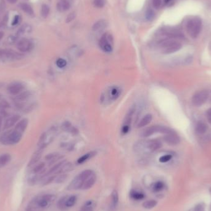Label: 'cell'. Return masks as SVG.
<instances>
[{"instance_id":"obj_1","label":"cell","mask_w":211,"mask_h":211,"mask_svg":"<svg viewBox=\"0 0 211 211\" xmlns=\"http://www.w3.org/2000/svg\"><path fill=\"white\" fill-rule=\"evenodd\" d=\"M55 198L56 196L52 194H45L36 196L29 202L26 211H43L51 205Z\"/></svg>"},{"instance_id":"obj_2","label":"cell","mask_w":211,"mask_h":211,"mask_svg":"<svg viewBox=\"0 0 211 211\" xmlns=\"http://www.w3.org/2000/svg\"><path fill=\"white\" fill-rule=\"evenodd\" d=\"M162 146L160 141L157 140H142L135 143L133 150L139 154H148L154 152Z\"/></svg>"},{"instance_id":"obj_3","label":"cell","mask_w":211,"mask_h":211,"mask_svg":"<svg viewBox=\"0 0 211 211\" xmlns=\"http://www.w3.org/2000/svg\"><path fill=\"white\" fill-rule=\"evenodd\" d=\"M159 45L161 50V52L165 55L174 53L179 51L182 47V45L180 42L172 39L164 40L160 42Z\"/></svg>"},{"instance_id":"obj_4","label":"cell","mask_w":211,"mask_h":211,"mask_svg":"<svg viewBox=\"0 0 211 211\" xmlns=\"http://www.w3.org/2000/svg\"><path fill=\"white\" fill-rule=\"evenodd\" d=\"M22 135L16 130L7 131L0 136V143L4 145L16 144L21 140Z\"/></svg>"},{"instance_id":"obj_5","label":"cell","mask_w":211,"mask_h":211,"mask_svg":"<svg viewBox=\"0 0 211 211\" xmlns=\"http://www.w3.org/2000/svg\"><path fill=\"white\" fill-rule=\"evenodd\" d=\"M186 29L188 34L193 39L197 38L202 29V21L197 18H193L189 19L186 24Z\"/></svg>"},{"instance_id":"obj_6","label":"cell","mask_w":211,"mask_h":211,"mask_svg":"<svg viewBox=\"0 0 211 211\" xmlns=\"http://www.w3.org/2000/svg\"><path fill=\"white\" fill-rule=\"evenodd\" d=\"M93 172H94L93 170L90 169L83 170L72 180L69 185L67 189L69 190L82 189L83 185L87 178H88Z\"/></svg>"},{"instance_id":"obj_7","label":"cell","mask_w":211,"mask_h":211,"mask_svg":"<svg viewBox=\"0 0 211 211\" xmlns=\"http://www.w3.org/2000/svg\"><path fill=\"white\" fill-rule=\"evenodd\" d=\"M122 90L118 86H112L109 87L101 95V101L105 104H109L116 101L120 96Z\"/></svg>"},{"instance_id":"obj_8","label":"cell","mask_w":211,"mask_h":211,"mask_svg":"<svg viewBox=\"0 0 211 211\" xmlns=\"http://www.w3.org/2000/svg\"><path fill=\"white\" fill-rule=\"evenodd\" d=\"M24 55L10 49H0V62L8 63L21 59Z\"/></svg>"},{"instance_id":"obj_9","label":"cell","mask_w":211,"mask_h":211,"mask_svg":"<svg viewBox=\"0 0 211 211\" xmlns=\"http://www.w3.org/2000/svg\"><path fill=\"white\" fill-rule=\"evenodd\" d=\"M173 132L170 128L162 126V125H153L149 127L146 128V129L143 130V131L141 133V136L142 137H148L156 133H161L164 134H168L170 133Z\"/></svg>"},{"instance_id":"obj_10","label":"cell","mask_w":211,"mask_h":211,"mask_svg":"<svg viewBox=\"0 0 211 211\" xmlns=\"http://www.w3.org/2000/svg\"><path fill=\"white\" fill-rule=\"evenodd\" d=\"M56 132L57 130L56 128H52L48 132L43 133L39 139L38 143L39 148L45 149L48 144H50L53 141L56 136Z\"/></svg>"},{"instance_id":"obj_11","label":"cell","mask_w":211,"mask_h":211,"mask_svg":"<svg viewBox=\"0 0 211 211\" xmlns=\"http://www.w3.org/2000/svg\"><path fill=\"white\" fill-rule=\"evenodd\" d=\"M113 38L108 33L104 34L101 38L99 45L100 48L106 53H111L113 50Z\"/></svg>"},{"instance_id":"obj_12","label":"cell","mask_w":211,"mask_h":211,"mask_svg":"<svg viewBox=\"0 0 211 211\" xmlns=\"http://www.w3.org/2000/svg\"><path fill=\"white\" fill-rule=\"evenodd\" d=\"M135 112V107L133 106L128 110V111L127 112L124 119V122H123V124L122 127V133L124 135L127 134L129 132Z\"/></svg>"},{"instance_id":"obj_13","label":"cell","mask_w":211,"mask_h":211,"mask_svg":"<svg viewBox=\"0 0 211 211\" xmlns=\"http://www.w3.org/2000/svg\"><path fill=\"white\" fill-rule=\"evenodd\" d=\"M209 92L206 90H202L196 93L191 99L192 104L195 106H201L204 104L209 98Z\"/></svg>"},{"instance_id":"obj_14","label":"cell","mask_w":211,"mask_h":211,"mask_svg":"<svg viewBox=\"0 0 211 211\" xmlns=\"http://www.w3.org/2000/svg\"><path fill=\"white\" fill-rule=\"evenodd\" d=\"M34 47L33 42L27 39H21L17 43V48L18 49L24 53L29 52L33 50Z\"/></svg>"},{"instance_id":"obj_15","label":"cell","mask_w":211,"mask_h":211,"mask_svg":"<svg viewBox=\"0 0 211 211\" xmlns=\"http://www.w3.org/2000/svg\"><path fill=\"white\" fill-rule=\"evenodd\" d=\"M24 85L21 82H13L8 85V91L12 95H18L24 89Z\"/></svg>"},{"instance_id":"obj_16","label":"cell","mask_w":211,"mask_h":211,"mask_svg":"<svg viewBox=\"0 0 211 211\" xmlns=\"http://www.w3.org/2000/svg\"><path fill=\"white\" fill-rule=\"evenodd\" d=\"M164 140L167 144L170 145H177L180 141V138L174 132L165 134L164 137Z\"/></svg>"},{"instance_id":"obj_17","label":"cell","mask_w":211,"mask_h":211,"mask_svg":"<svg viewBox=\"0 0 211 211\" xmlns=\"http://www.w3.org/2000/svg\"><path fill=\"white\" fill-rule=\"evenodd\" d=\"M61 128L63 131L68 132L72 135H77L79 134V130L74 126H73L69 122L66 121L61 125Z\"/></svg>"},{"instance_id":"obj_18","label":"cell","mask_w":211,"mask_h":211,"mask_svg":"<svg viewBox=\"0 0 211 211\" xmlns=\"http://www.w3.org/2000/svg\"><path fill=\"white\" fill-rule=\"evenodd\" d=\"M21 116L19 115L16 114L11 116L8 119L6 120L4 124V129H8L13 127L18 121L20 120Z\"/></svg>"},{"instance_id":"obj_19","label":"cell","mask_w":211,"mask_h":211,"mask_svg":"<svg viewBox=\"0 0 211 211\" xmlns=\"http://www.w3.org/2000/svg\"><path fill=\"white\" fill-rule=\"evenodd\" d=\"M96 181V175L95 173V172H93L88 178H87V180H85V181L84 182L83 185L82 189L86 190V189H88L91 188L95 184Z\"/></svg>"},{"instance_id":"obj_20","label":"cell","mask_w":211,"mask_h":211,"mask_svg":"<svg viewBox=\"0 0 211 211\" xmlns=\"http://www.w3.org/2000/svg\"><path fill=\"white\" fill-rule=\"evenodd\" d=\"M44 149H43V148H39V149L37 151H35V152L33 154L32 157H31V159L29 161V164H28L29 167H31V166L35 165L36 163H37L40 160Z\"/></svg>"},{"instance_id":"obj_21","label":"cell","mask_w":211,"mask_h":211,"mask_svg":"<svg viewBox=\"0 0 211 211\" xmlns=\"http://www.w3.org/2000/svg\"><path fill=\"white\" fill-rule=\"evenodd\" d=\"M28 124H29V120L27 119H22L19 122L17 123L14 130L23 134L24 132L26 131V128H27Z\"/></svg>"},{"instance_id":"obj_22","label":"cell","mask_w":211,"mask_h":211,"mask_svg":"<svg viewBox=\"0 0 211 211\" xmlns=\"http://www.w3.org/2000/svg\"><path fill=\"white\" fill-rule=\"evenodd\" d=\"M71 7L69 0H59L57 3V10L59 12H65Z\"/></svg>"},{"instance_id":"obj_23","label":"cell","mask_w":211,"mask_h":211,"mask_svg":"<svg viewBox=\"0 0 211 211\" xmlns=\"http://www.w3.org/2000/svg\"><path fill=\"white\" fill-rule=\"evenodd\" d=\"M62 158H63V156L58 152H52V153L48 154V155L45 156V159L49 162L50 165L55 163L56 162L58 161Z\"/></svg>"},{"instance_id":"obj_24","label":"cell","mask_w":211,"mask_h":211,"mask_svg":"<svg viewBox=\"0 0 211 211\" xmlns=\"http://www.w3.org/2000/svg\"><path fill=\"white\" fill-rule=\"evenodd\" d=\"M31 92L30 91H25L24 92H21L19 95H18L14 99L18 102H22L27 100L30 98L31 96Z\"/></svg>"},{"instance_id":"obj_25","label":"cell","mask_w":211,"mask_h":211,"mask_svg":"<svg viewBox=\"0 0 211 211\" xmlns=\"http://www.w3.org/2000/svg\"><path fill=\"white\" fill-rule=\"evenodd\" d=\"M152 116L151 114H146L145 116H144L141 120L140 121V122L138 124V128H142L145 127L146 125H148L152 120Z\"/></svg>"},{"instance_id":"obj_26","label":"cell","mask_w":211,"mask_h":211,"mask_svg":"<svg viewBox=\"0 0 211 211\" xmlns=\"http://www.w3.org/2000/svg\"><path fill=\"white\" fill-rule=\"evenodd\" d=\"M77 197L75 195L67 196L66 199V207L67 209L73 207L77 202Z\"/></svg>"},{"instance_id":"obj_27","label":"cell","mask_w":211,"mask_h":211,"mask_svg":"<svg viewBox=\"0 0 211 211\" xmlns=\"http://www.w3.org/2000/svg\"><path fill=\"white\" fill-rule=\"evenodd\" d=\"M130 196L131 198L133 199L134 200L139 201V200H141L144 199L145 197V195L142 192H140L135 189H132L130 192Z\"/></svg>"},{"instance_id":"obj_28","label":"cell","mask_w":211,"mask_h":211,"mask_svg":"<svg viewBox=\"0 0 211 211\" xmlns=\"http://www.w3.org/2000/svg\"><path fill=\"white\" fill-rule=\"evenodd\" d=\"M95 202L92 200L87 201L80 208V211H94Z\"/></svg>"},{"instance_id":"obj_29","label":"cell","mask_w":211,"mask_h":211,"mask_svg":"<svg viewBox=\"0 0 211 211\" xmlns=\"http://www.w3.org/2000/svg\"><path fill=\"white\" fill-rule=\"evenodd\" d=\"M96 154V152H95V151H91L90 152L87 153V154H84L83 156H82V157H80V158H79V159L77 160V164H82L84 163L85 162L87 161L90 158L95 156Z\"/></svg>"},{"instance_id":"obj_30","label":"cell","mask_w":211,"mask_h":211,"mask_svg":"<svg viewBox=\"0 0 211 211\" xmlns=\"http://www.w3.org/2000/svg\"><path fill=\"white\" fill-rule=\"evenodd\" d=\"M207 130V127L204 122H199L196 124L195 130H196V133H197L198 135H202L205 133Z\"/></svg>"},{"instance_id":"obj_31","label":"cell","mask_w":211,"mask_h":211,"mask_svg":"<svg viewBox=\"0 0 211 211\" xmlns=\"http://www.w3.org/2000/svg\"><path fill=\"white\" fill-rule=\"evenodd\" d=\"M111 208L114 209L116 208L119 203V194L116 190H114L111 194Z\"/></svg>"},{"instance_id":"obj_32","label":"cell","mask_w":211,"mask_h":211,"mask_svg":"<svg viewBox=\"0 0 211 211\" xmlns=\"http://www.w3.org/2000/svg\"><path fill=\"white\" fill-rule=\"evenodd\" d=\"M106 22L104 20L101 19L95 22L93 26L92 29L94 31H99L101 30H103L106 27Z\"/></svg>"},{"instance_id":"obj_33","label":"cell","mask_w":211,"mask_h":211,"mask_svg":"<svg viewBox=\"0 0 211 211\" xmlns=\"http://www.w3.org/2000/svg\"><path fill=\"white\" fill-rule=\"evenodd\" d=\"M20 8L21 10L24 11L26 13H27L29 16H34V12L32 9V8L27 3H21L20 5Z\"/></svg>"},{"instance_id":"obj_34","label":"cell","mask_w":211,"mask_h":211,"mask_svg":"<svg viewBox=\"0 0 211 211\" xmlns=\"http://www.w3.org/2000/svg\"><path fill=\"white\" fill-rule=\"evenodd\" d=\"M11 155L9 154H4L0 156V167L6 165L11 160Z\"/></svg>"},{"instance_id":"obj_35","label":"cell","mask_w":211,"mask_h":211,"mask_svg":"<svg viewBox=\"0 0 211 211\" xmlns=\"http://www.w3.org/2000/svg\"><path fill=\"white\" fill-rule=\"evenodd\" d=\"M157 204V202L156 200L151 199V200H148V201L144 202L143 204V206L145 209H152L154 207H156Z\"/></svg>"},{"instance_id":"obj_36","label":"cell","mask_w":211,"mask_h":211,"mask_svg":"<svg viewBox=\"0 0 211 211\" xmlns=\"http://www.w3.org/2000/svg\"><path fill=\"white\" fill-rule=\"evenodd\" d=\"M66 197L67 196H63L61 198L59 199V200L58 201L57 203V205L59 209H60L61 210H67V208L66 207Z\"/></svg>"},{"instance_id":"obj_37","label":"cell","mask_w":211,"mask_h":211,"mask_svg":"<svg viewBox=\"0 0 211 211\" xmlns=\"http://www.w3.org/2000/svg\"><path fill=\"white\" fill-rule=\"evenodd\" d=\"M31 30V27L30 26H28V25H25L24 26H22L18 32L17 33V36L16 37H21L22 35H23L26 32H29Z\"/></svg>"},{"instance_id":"obj_38","label":"cell","mask_w":211,"mask_h":211,"mask_svg":"<svg viewBox=\"0 0 211 211\" xmlns=\"http://www.w3.org/2000/svg\"><path fill=\"white\" fill-rule=\"evenodd\" d=\"M152 190L154 192H159L164 188V183L162 181H158L154 183L152 185Z\"/></svg>"},{"instance_id":"obj_39","label":"cell","mask_w":211,"mask_h":211,"mask_svg":"<svg viewBox=\"0 0 211 211\" xmlns=\"http://www.w3.org/2000/svg\"><path fill=\"white\" fill-rule=\"evenodd\" d=\"M45 164L43 162L40 163L39 164L37 165L32 170V172L34 173H42L45 169Z\"/></svg>"},{"instance_id":"obj_40","label":"cell","mask_w":211,"mask_h":211,"mask_svg":"<svg viewBox=\"0 0 211 211\" xmlns=\"http://www.w3.org/2000/svg\"><path fill=\"white\" fill-rule=\"evenodd\" d=\"M50 13V8L47 5H43L41 10V14L43 18H47Z\"/></svg>"},{"instance_id":"obj_41","label":"cell","mask_w":211,"mask_h":211,"mask_svg":"<svg viewBox=\"0 0 211 211\" xmlns=\"http://www.w3.org/2000/svg\"><path fill=\"white\" fill-rule=\"evenodd\" d=\"M155 16V13L154 12V11L151 9H148L145 14V17L146 19L148 21H152Z\"/></svg>"},{"instance_id":"obj_42","label":"cell","mask_w":211,"mask_h":211,"mask_svg":"<svg viewBox=\"0 0 211 211\" xmlns=\"http://www.w3.org/2000/svg\"><path fill=\"white\" fill-rule=\"evenodd\" d=\"M67 178V175L65 173H61L59 176L55 178V181L56 183H63L64 181H65Z\"/></svg>"},{"instance_id":"obj_43","label":"cell","mask_w":211,"mask_h":211,"mask_svg":"<svg viewBox=\"0 0 211 211\" xmlns=\"http://www.w3.org/2000/svg\"><path fill=\"white\" fill-rule=\"evenodd\" d=\"M57 66L59 68H63L64 67L66 66L67 65V62L65 59H63V58H59L56 63Z\"/></svg>"},{"instance_id":"obj_44","label":"cell","mask_w":211,"mask_h":211,"mask_svg":"<svg viewBox=\"0 0 211 211\" xmlns=\"http://www.w3.org/2000/svg\"><path fill=\"white\" fill-rule=\"evenodd\" d=\"M106 0H94V5L98 8H101L104 6Z\"/></svg>"},{"instance_id":"obj_45","label":"cell","mask_w":211,"mask_h":211,"mask_svg":"<svg viewBox=\"0 0 211 211\" xmlns=\"http://www.w3.org/2000/svg\"><path fill=\"white\" fill-rule=\"evenodd\" d=\"M10 107V104L6 100H3L0 102V109H1V111H4L5 109H7Z\"/></svg>"},{"instance_id":"obj_46","label":"cell","mask_w":211,"mask_h":211,"mask_svg":"<svg viewBox=\"0 0 211 211\" xmlns=\"http://www.w3.org/2000/svg\"><path fill=\"white\" fill-rule=\"evenodd\" d=\"M76 17V13L75 12H72L70 14H69V15L67 16L66 18V23H69L71 22H72V21L74 20V19Z\"/></svg>"},{"instance_id":"obj_47","label":"cell","mask_w":211,"mask_h":211,"mask_svg":"<svg viewBox=\"0 0 211 211\" xmlns=\"http://www.w3.org/2000/svg\"><path fill=\"white\" fill-rule=\"evenodd\" d=\"M171 159H172V156L170 154H167V155H164V156H161L159 158V161L162 163H165V162L169 161Z\"/></svg>"},{"instance_id":"obj_48","label":"cell","mask_w":211,"mask_h":211,"mask_svg":"<svg viewBox=\"0 0 211 211\" xmlns=\"http://www.w3.org/2000/svg\"><path fill=\"white\" fill-rule=\"evenodd\" d=\"M56 177L55 176H50L48 177L47 178H46L45 179V180L43 182V185H47L50 184V183H51L52 181H53L55 180Z\"/></svg>"},{"instance_id":"obj_49","label":"cell","mask_w":211,"mask_h":211,"mask_svg":"<svg viewBox=\"0 0 211 211\" xmlns=\"http://www.w3.org/2000/svg\"><path fill=\"white\" fill-rule=\"evenodd\" d=\"M152 5L156 9H159L162 5V1L161 0H152Z\"/></svg>"},{"instance_id":"obj_50","label":"cell","mask_w":211,"mask_h":211,"mask_svg":"<svg viewBox=\"0 0 211 211\" xmlns=\"http://www.w3.org/2000/svg\"><path fill=\"white\" fill-rule=\"evenodd\" d=\"M20 19H21V18H20L19 16H18V15L14 17V20H13V22H12V26H17L19 24Z\"/></svg>"},{"instance_id":"obj_51","label":"cell","mask_w":211,"mask_h":211,"mask_svg":"<svg viewBox=\"0 0 211 211\" xmlns=\"http://www.w3.org/2000/svg\"><path fill=\"white\" fill-rule=\"evenodd\" d=\"M204 205L202 204H199L197 205L194 209V211H204Z\"/></svg>"},{"instance_id":"obj_52","label":"cell","mask_w":211,"mask_h":211,"mask_svg":"<svg viewBox=\"0 0 211 211\" xmlns=\"http://www.w3.org/2000/svg\"><path fill=\"white\" fill-rule=\"evenodd\" d=\"M3 116H4V111H1V112H0V131H1L2 124H3Z\"/></svg>"},{"instance_id":"obj_53","label":"cell","mask_w":211,"mask_h":211,"mask_svg":"<svg viewBox=\"0 0 211 211\" xmlns=\"http://www.w3.org/2000/svg\"><path fill=\"white\" fill-rule=\"evenodd\" d=\"M16 39H17V37H12V36H11V37H10L8 38V42L9 44H13V43H14L16 42Z\"/></svg>"},{"instance_id":"obj_54","label":"cell","mask_w":211,"mask_h":211,"mask_svg":"<svg viewBox=\"0 0 211 211\" xmlns=\"http://www.w3.org/2000/svg\"><path fill=\"white\" fill-rule=\"evenodd\" d=\"M207 118L210 124H211V108L209 109L207 112Z\"/></svg>"},{"instance_id":"obj_55","label":"cell","mask_w":211,"mask_h":211,"mask_svg":"<svg viewBox=\"0 0 211 211\" xmlns=\"http://www.w3.org/2000/svg\"><path fill=\"white\" fill-rule=\"evenodd\" d=\"M3 37H4V33L2 31H0V42H1V40H2Z\"/></svg>"},{"instance_id":"obj_56","label":"cell","mask_w":211,"mask_h":211,"mask_svg":"<svg viewBox=\"0 0 211 211\" xmlns=\"http://www.w3.org/2000/svg\"><path fill=\"white\" fill-rule=\"evenodd\" d=\"M8 2H9L11 4H14L18 2V0H8Z\"/></svg>"},{"instance_id":"obj_57","label":"cell","mask_w":211,"mask_h":211,"mask_svg":"<svg viewBox=\"0 0 211 211\" xmlns=\"http://www.w3.org/2000/svg\"><path fill=\"white\" fill-rule=\"evenodd\" d=\"M0 98H1V95H0Z\"/></svg>"}]
</instances>
